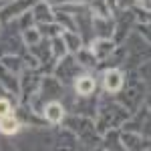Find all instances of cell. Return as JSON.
<instances>
[{
	"label": "cell",
	"mask_w": 151,
	"mask_h": 151,
	"mask_svg": "<svg viewBox=\"0 0 151 151\" xmlns=\"http://www.w3.org/2000/svg\"><path fill=\"white\" fill-rule=\"evenodd\" d=\"M121 87H123V75H121V70H117V69L107 70L105 73V89L109 93H117Z\"/></svg>",
	"instance_id": "obj_1"
},
{
	"label": "cell",
	"mask_w": 151,
	"mask_h": 151,
	"mask_svg": "<svg viewBox=\"0 0 151 151\" xmlns=\"http://www.w3.org/2000/svg\"><path fill=\"white\" fill-rule=\"evenodd\" d=\"M75 89H77V93L83 95V97L91 95V93L95 91V81H93V77H87V75L77 77V81H75Z\"/></svg>",
	"instance_id": "obj_2"
},
{
	"label": "cell",
	"mask_w": 151,
	"mask_h": 151,
	"mask_svg": "<svg viewBox=\"0 0 151 151\" xmlns=\"http://www.w3.org/2000/svg\"><path fill=\"white\" fill-rule=\"evenodd\" d=\"M65 115V109H63V105L57 103V101H50V103L45 107V117H47L50 123H58L60 119Z\"/></svg>",
	"instance_id": "obj_3"
},
{
	"label": "cell",
	"mask_w": 151,
	"mask_h": 151,
	"mask_svg": "<svg viewBox=\"0 0 151 151\" xmlns=\"http://www.w3.org/2000/svg\"><path fill=\"white\" fill-rule=\"evenodd\" d=\"M18 129H20V123H18L16 117H12L10 113L0 117V131H2L4 135H12V133H16Z\"/></svg>",
	"instance_id": "obj_4"
},
{
	"label": "cell",
	"mask_w": 151,
	"mask_h": 151,
	"mask_svg": "<svg viewBox=\"0 0 151 151\" xmlns=\"http://www.w3.org/2000/svg\"><path fill=\"white\" fill-rule=\"evenodd\" d=\"M113 48H115V47H113V42L101 36L99 40H95V42H93V48H91V50H93V57L103 58V57H107V55H109Z\"/></svg>",
	"instance_id": "obj_5"
},
{
	"label": "cell",
	"mask_w": 151,
	"mask_h": 151,
	"mask_svg": "<svg viewBox=\"0 0 151 151\" xmlns=\"http://www.w3.org/2000/svg\"><path fill=\"white\" fill-rule=\"evenodd\" d=\"M32 0H20V4H12L10 8H6L4 12H0V18H4V20H8L12 16V12H20V10H24L28 4H30Z\"/></svg>",
	"instance_id": "obj_6"
},
{
	"label": "cell",
	"mask_w": 151,
	"mask_h": 151,
	"mask_svg": "<svg viewBox=\"0 0 151 151\" xmlns=\"http://www.w3.org/2000/svg\"><path fill=\"white\" fill-rule=\"evenodd\" d=\"M63 38H65V45H67L69 50H79V47H81V38L75 35V32H65Z\"/></svg>",
	"instance_id": "obj_7"
},
{
	"label": "cell",
	"mask_w": 151,
	"mask_h": 151,
	"mask_svg": "<svg viewBox=\"0 0 151 151\" xmlns=\"http://www.w3.org/2000/svg\"><path fill=\"white\" fill-rule=\"evenodd\" d=\"M48 6L47 4H40V6H36V16H38V20H42V22H48V20H52V14H47Z\"/></svg>",
	"instance_id": "obj_8"
},
{
	"label": "cell",
	"mask_w": 151,
	"mask_h": 151,
	"mask_svg": "<svg viewBox=\"0 0 151 151\" xmlns=\"http://www.w3.org/2000/svg\"><path fill=\"white\" fill-rule=\"evenodd\" d=\"M52 47H55V55L57 57H63L69 48H67V45H65V38H55L52 40Z\"/></svg>",
	"instance_id": "obj_9"
},
{
	"label": "cell",
	"mask_w": 151,
	"mask_h": 151,
	"mask_svg": "<svg viewBox=\"0 0 151 151\" xmlns=\"http://www.w3.org/2000/svg\"><path fill=\"white\" fill-rule=\"evenodd\" d=\"M24 38H26V42H28V45H36V42H38V38H40V32H38V30H28V32L24 35Z\"/></svg>",
	"instance_id": "obj_10"
},
{
	"label": "cell",
	"mask_w": 151,
	"mask_h": 151,
	"mask_svg": "<svg viewBox=\"0 0 151 151\" xmlns=\"http://www.w3.org/2000/svg\"><path fill=\"white\" fill-rule=\"evenodd\" d=\"M38 30H42V32H50V36H57L60 32V26H48V24H40V28Z\"/></svg>",
	"instance_id": "obj_11"
},
{
	"label": "cell",
	"mask_w": 151,
	"mask_h": 151,
	"mask_svg": "<svg viewBox=\"0 0 151 151\" xmlns=\"http://www.w3.org/2000/svg\"><path fill=\"white\" fill-rule=\"evenodd\" d=\"M8 113H10V103H8V99H0V117L8 115Z\"/></svg>",
	"instance_id": "obj_12"
},
{
	"label": "cell",
	"mask_w": 151,
	"mask_h": 151,
	"mask_svg": "<svg viewBox=\"0 0 151 151\" xmlns=\"http://www.w3.org/2000/svg\"><path fill=\"white\" fill-rule=\"evenodd\" d=\"M137 2H139L145 10H151V0H137Z\"/></svg>",
	"instance_id": "obj_13"
},
{
	"label": "cell",
	"mask_w": 151,
	"mask_h": 151,
	"mask_svg": "<svg viewBox=\"0 0 151 151\" xmlns=\"http://www.w3.org/2000/svg\"><path fill=\"white\" fill-rule=\"evenodd\" d=\"M70 2H75V4H83V2H91V0H70Z\"/></svg>",
	"instance_id": "obj_14"
}]
</instances>
